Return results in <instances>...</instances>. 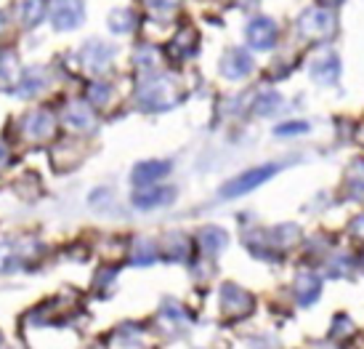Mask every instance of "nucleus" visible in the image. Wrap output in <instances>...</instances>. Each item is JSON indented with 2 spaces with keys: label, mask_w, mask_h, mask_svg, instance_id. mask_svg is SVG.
<instances>
[{
  "label": "nucleus",
  "mask_w": 364,
  "mask_h": 349,
  "mask_svg": "<svg viewBox=\"0 0 364 349\" xmlns=\"http://www.w3.org/2000/svg\"><path fill=\"white\" fill-rule=\"evenodd\" d=\"M298 30H301L304 38H311V41L327 38V35H333V30H335V16L327 9L304 11V16L298 19Z\"/></svg>",
  "instance_id": "obj_1"
},
{
  "label": "nucleus",
  "mask_w": 364,
  "mask_h": 349,
  "mask_svg": "<svg viewBox=\"0 0 364 349\" xmlns=\"http://www.w3.org/2000/svg\"><path fill=\"white\" fill-rule=\"evenodd\" d=\"M277 174V165H261V168H250L242 176L232 179L229 184L223 187V197H240L245 192H253L255 187H261L263 182H269Z\"/></svg>",
  "instance_id": "obj_2"
},
{
  "label": "nucleus",
  "mask_w": 364,
  "mask_h": 349,
  "mask_svg": "<svg viewBox=\"0 0 364 349\" xmlns=\"http://www.w3.org/2000/svg\"><path fill=\"white\" fill-rule=\"evenodd\" d=\"M250 309H253V298H250L247 291L232 286V283H226V286L221 288L223 315H229V318H242V315H250Z\"/></svg>",
  "instance_id": "obj_3"
},
{
  "label": "nucleus",
  "mask_w": 364,
  "mask_h": 349,
  "mask_svg": "<svg viewBox=\"0 0 364 349\" xmlns=\"http://www.w3.org/2000/svg\"><path fill=\"white\" fill-rule=\"evenodd\" d=\"M51 21L56 30H75L82 21V0H53Z\"/></svg>",
  "instance_id": "obj_4"
},
{
  "label": "nucleus",
  "mask_w": 364,
  "mask_h": 349,
  "mask_svg": "<svg viewBox=\"0 0 364 349\" xmlns=\"http://www.w3.org/2000/svg\"><path fill=\"white\" fill-rule=\"evenodd\" d=\"M277 38H279V30H277V24L269 16H258L247 27V43L258 51H269L277 43Z\"/></svg>",
  "instance_id": "obj_5"
},
{
  "label": "nucleus",
  "mask_w": 364,
  "mask_h": 349,
  "mask_svg": "<svg viewBox=\"0 0 364 349\" xmlns=\"http://www.w3.org/2000/svg\"><path fill=\"white\" fill-rule=\"evenodd\" d=\"M21 131L32 142H46L53 134V115L48 110H35V113H30L24 118Z\"/></svg>",
  "instance_id": "obj_6"
},
{
  "label": "nucleus",
  "mask_w": 364,
  "mask_h": 349,
  "mask_svg": "<svg viewBox=\"0 0 364 349\" xmlns=\"http://www.w3.org/2000/svg\"><path fill=\"white\" fill-rule=\"evenodd\" d=\"M250 70H253V59L245 51H240V48H232L221 59V72L229 80H240L245 75H250Z\"/></svg>",
  "instance_id": "obj_7"
},
{
  "label": "nucleus",
  "mask_w": 364,
  "mask_h": 349,
  "mask_svg": "<svg viewBox=\"0 0 364 349\" xmlns=\"http://www.w3.org/2000/svg\"><path fill=\"white\" fill-rule=\"evenodd\" d=\"M173 192L171 187H144V189H139L136 195H133V206H139V208H157V206H168L173 200Z\"/></svg>",
  "instance_id": "obj_8"
},
{
  "label": "nucleus",
  "mask_w": 364,
  "mask_h": 349,
  "mask_svg": "<svg viewBox=\"0 0 364 349\" xmlns=\"http://www.w3.org/2000/svg\"><path fill=\"white\" fill-rule=\"evenodd\" d=\"M171 171V163H165V160H146V163L136 165V171H133V182L141 187H152L157 179L162 176H168Z\"/></svg>",
  "instance_id": "obj_9"
},
{
  "label": "nucleus",
  "mask_w": 364,
  "mask_h": 349,
  "mask_svg": "<svg viewBox=\"0 0 364 349\" xmlns=\"http://www.w3.org/2000/svg\"><path fill=\"white\" fill-rule=\"evenodd\" d=\"M311 75L319 83H335L341 78V62L335 53H322L316 62L311 64Z\"/></svg>",
  "instance_id": "obj_10"
},
{
  "label": "nucleus",
  "mask_w": 364,
  "mask_h": 349,
  "mask_svg": "<svg viewBox=\"0 0 364 349\" xmlns=\"http://www.w3.org/2000/svg\"><path fill=\"white\" fill-rule=\"evenodd\" d=\"M82 62L88 64L93 72H104L112 62V48L104 43H88L82 51Z\"/></svg>",
  "instance_id": "obj_11"
},
{
  "label": "nucleus",
  "mask_w": 364,
  "mask_h": 349,
  "mask_svg": "<svg viewBox=\"0 0 364 349\" xmlns=\"http://www.w3.org/2000/svg\"><path fill=\"white\" fill-rule=\"evenodd\" d=\"M319 291H322V283H319L316 275H311V272H301L298 275V280H295V293L301 298V304H314L316 296H319Z\"/></svg>",
  "instance_id": "obj_12"
},
{
  "label": "nucleus",
  "mask_w": 364,
  "mask_h": 349,
  "mask_svg": "<svg viewBox=\"0 0 364 349\" xmlns=\"http://www.w3.org/2000/svg\"><path fill=\"white\" fill-rule=\"evenodd\" d=\"M226 240H229L226 232L218 229V226H205L203 232H200V237H197V243H200V248H203L208 256H215L226 246Z\"/></svg>",
  "instance_id": "obj_13"
},
{
  "label": "nucleus",
  "mask_w": 364,
  "mask_h": 349,
  "mask_svg": "<svg viewBox=\"0 0 364 349\" xmlns=\"http://www.w3.org/2000/svg\"><path fill=\"white\" fill-rule=\"evenodd\" d=\"M168 91V83L165 80H157V83H149V85H144L141 91V102L146 107H165V104H171L173 96H165Z\"/></svg>",
  "instance_id": "obj_14"
},
{
  "label": "nucleus",
  "mask_w": 364,
  "mask_h": 349,
  "mask_svg": "<svg viewBox=\"0 0 364 349\" xmlns=\"http://www.w3.org/2000/svg\"><path fill=\"white\" fill-rule=\"evenodd\" d=\"M67 123L77 131H88V128H93V113L85 104H72L67 110Z\"/></svg>",
  "instance_id": "obj_15"
},
{
  "label": "nucleus",
  "mask_w": 364,
  "mask_h": 349,
  "mask_svg": "<svg viewBox=\"0 0 364 349\" xmlns=\"http://www.w3.org/2000/svg\"><path fill=\"white\" fill-rule=\"evenodd\" d=\"M194 48H197V35L192 30H183L176 41L171 43V53L176 59H186V56H192Z\"/></svg>",
  "instance_id": "obj_16"
},
{
  "label": "nucleus",
  "mask_w": 364,
  "mask_h": 349,
  "mask_svg": "<svg viewBox=\"0 0 364 349\" xmlns=\"http://www.w3.org/2000/svg\"><path fill=\"white\" fill-rule=\"evenodd\" d=\"M16 80V59L11 53H3L0 56V88H6Z\"/></svg>",
  "instance_id": "obj_17"
},
{
  "label": "nucleus",
  "mask_w": 364,
  "mask_h": 349,
  "mask_svg": "<svg viewBox=\"0 0 364 349\" xmlns=\"http://www.w3.org/2000/svg\"><path fill=\"white\" fill-rule=\"evenodd\" d=\"M43 14H46V0H27L24 3V24L27 27H35L43 19Z\"/></svg>",
  "instance_id": "obj_18"
},
{
  "label": "nucleus",
  "mask_w": 364,
  "mask_h": 349,
  "mask_svg": "<svg viewBox=\"0 0 364 349\" xmlns=\"http://www.w3.org/2000/svg\"><path fill=\"white\" fill-rule=\"evenodd\" d=\"M279 93H274V91H269V93H261L258 99H255V113L258 115H272L277 107H279Z\"/></svg>",
  "instance_id": "obj_19"
},
{
  "label": "nucleus",
  "mask_w": 364,
  "mask_h": 349,
  "mask_svg": "<svg viewBox=\"0 0 364 349\" xmlns=\"http://www.w3.org/2000/svg\"><path fill=\"white\" fill-rule=\"evenodd\" d=\"M109 27L114 32H128L133 27V14L131 11H112Z\"/></svg>",
  "instance_id": "obj_20"
},
{
  "label": "nucleus",
  "mask_w": 364,
  "mask_h": 349,
  "mask_svg": "<svg viewBox=\"0 0 364 349\" xmlns=\"http://www.w3.org/2000/svg\"><path fill=\"white\" fill-rule=\"evenodd\" d=\"M341 333H343V336H351V333H354V325H351V320L346 318V315H338V320H335L333 333H330V336L341 341Z\"/></svg>",
  "instance_id": "obj_21"
},
{
  "label": "nucleus",
  "mask_w": 364,
  "mask_h": 349,
  "mask_svg": "<svg viewBox=\"0 0 364 349\" xmlns=\"http://www.w3.org/2000/svg\"><path fill=\"white\" fill-rule=\"evenodd\" d=\"M306 131H309V123H304V120H301V123H284V125H279V128H277V134H279V136L306 134Z\"/></svg>",
  "instance_id": "obj_22"
},
{
  "label": "nucleus",
  "mask_w": 364,
  "mask_h": 349,
  "mask_svg": "<svg viewBox=\"0 0 364 349\" xmlns=\"http://www.w3.org/2000/svg\"><path fill=\"white\" fill-rule=\"evenodd\" d=\"M107 96H109V88H107V85H102V83H93V85H91V102L104 104V102H107Z\"/></svg>",
  "instance_id": "obj_23"
},
{
  "label": "nucleus",
  "mask_w": 364,
  "mask_h": 349,
  "mask_svg": "<svg viewBox=\"0 0 364 349\" xmlns=\"http://www.w3.org/2000/svg\"><path fill=\"white\" fill-rule=\"evenodd\" d=\"M351 232H354L356 237H364V214L359 216V219H354V224H351Z\"/></svg>",
  "instance_id": "obj_24"
},
{
  "label": "nucleus",
  "mask_w": 364,
  "mask_h": 349,
  "mask_svg": "<svg viewBox=\"0 0 364 349\" xmlns=\"http://www.w3.org/2000/svg\"><path fill=\"white\" fill-rule=\"evenodd\" d=\"M6 160H9V147L0 142V165H6Z\"/></svg>",
  "instance_id": "obj_25"
},
{
  "label": "nucleus",
  "mask_w": 364,
  "mask_h": 349,
  "mask_svg": "<svg viewBox=\"0 0 364 349\" xmlns=\"http://www.w3.org/2000/svg\"><path fill=\"white\" fill-rule=\"evenodd\" d=\"M324 3H327V6H335V3H341V0H324Z\"/></svg>",
  "instance_id": "obj_26"
}]
</instances>
